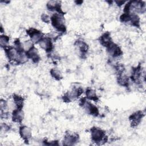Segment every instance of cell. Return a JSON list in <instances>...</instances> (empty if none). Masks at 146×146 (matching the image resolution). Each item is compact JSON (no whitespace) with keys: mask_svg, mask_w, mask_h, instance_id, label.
I'll return each instance as SVG.
<instances>
[{"mask_svg":"<svg viewBox=\"0 0 146 146\" xmlns=\"http://www.w3.org/2000/svg\"><path fill=\"white\" fill-rule=\"evenodd\" d=\"M51 21L52 26L59 31H64V21L63 16L60 14H55L51 18Z\"/></svg>","mask_w":146,"mask_h":146,"instance_id":"6da1fadb","label":"cell"},{"mask_svg":"<svg viewBox=\"0 0 146 146\" xmlns=\"http://www.w3.org/2000/svg\"><path fill=\"white\" fill-rule=\"evenodd\" d=\"M91 137L94 141L98 143L105 140L106 135L104 132L98 128H92L91 129Z\"/></svg>","mask_w":146,"mask_h":146,"instance_id":"7a4b0ae2","label":"cell"},{"mask_svg":"<svg viewBox=\"0 0 146 146\" xmlns=\"http://www.w3.org/2000/svg\"><path fill=\"white\" fill-rule=\"evenodd\" d=\"M107 50L109 54L113 57H118L121 54V51L120 47L113 43L107 47Z\"/></svg>","mask_w":146,"mask_h":146,"instance_id":"3957f363","label":"cell"},{"mask_svg":"<svg viewBox=\"0 0 146 146\" xmlns=\"http://www.w3.org/2000/svg\"><path fill=\"white\" fill-rule=\"evenodd\" d=\"M39 46L47 51H50L52 48V44L50 38H42L38 42Z\"/></svg>","mask_w":146,"mask_h":146,"instance_id":"277c9868","label":"cell"},{"mask_svg":"<svg viewBox=\"0 0 146 146\" xmlns=\"http://www.w3.org/2000/svg\"><path fill=\"white\" fill-rule=\"evenodd\" d=\"M29 35L30 36L31 41L33 43L39 42L42 38V34L39 31L35 29H31L28 32Z\"/></svg>","mask_w":146,"mask_h":146,"instance_id":"5b68a950","label":"cell"},{"mask_svg":"<svg viewBox=\"0 0 146 146\" xmlns=\"http://www.w3.org/2000/svg\"><path fill=\"white\" fill-rule=\"evenodd\" d=\"M143 114L141 111H137L133 113L129 117L132 126L133 127L137 126L141 121V120L143 118Z\"/></svg>","mask_w":146,"mask_h":146,"instance_id":"8992f818","label":"cell"},{"mask_svg":"<svg viewBox=\"0 0 146 146\" xmlns=\"http://www.w3.org/2000/svg\"><path fill=\"white\" fill-rule=\"evenodd\" d=\"M19 51L16 48L10 47L6 49V55L10 60L16 61Z\"/></svg>","mask_w":146,"mask_h":146,"instance_id":"52a82bcc","label":"cell"},{"mask_svg":"<svg viewBox=\"0 0 146 146\" xmlns=\"http://www.w3.org/2000/svg\"><path fill=\"white\" fill-rule=\"evenodd\" d=\"M23 117L24 113L21 108H17L14 110L12 115L13 120L14 121L19 123L23 119Z\"/></svg>","mask_w":146,"mask_h":146,"instance_id":"ba28073f","label":"cell"},{"mask_svg":"<svg viewBox=\"0 0 146 146\" xmlns=\"http://www.w3.org/2000/svg\"><path fill=\"white\" fill-rule=\"evenodd\" d=\"M19 133L21 137L24 140H29L31 136V129L27 126L21 127L19 129Z\"/></svg>","mask_w":146,"mask_h":146,"instance_id":"9c48e42d","label":"cell"},{"mask_svg":"<svg viewBox=\"0 0 146 146\" xmlns=\"http://www.w3.org/2000/svg\"><path fill=\"white\" fill-rule=\"evenodd\" d=\"M26 54L28 58L31 59V60H33L35 62H37L39 60L40 58L38 52L37 51V49H36L34 47H33L29 51H27Z\"/></svg>","mask_w":146,"mask_h":146,"instance_id":"30bf717a","label":"cell"},{"mask_svg":"<svg viewBox=\"0 0 146 146\" xmlns=\"http://www.w3.org/2000/svg\"><path fill=\"white\" fill-rule=\"evenodd\" d=\"M100 42L102 45L106 47L109 46L112 42L111 38L108 33L104 34L100 38Z\"/></svg>","mask_w":146,"mask_h":146,"instance_id":"8fae6325","label":"cell"},{"mask_svg":"<svg viewBox=\"0 0 146 146\" xmlns=\"http://www.w3.org/2000/svg\"><path fill=\"white\" fill-rule=\"evenodd\" d=\"M77 141V137L72 135H66L63 140V144L65 145H72Z\"/></svg>","mask_w":146,"mask_h":146,"instance_id":"7c38bea8","label":"cell"},{"mask_svg":"<svg viewBox=\"0 0 146 146\" xmlns=\"http://www.w3.org/2000/svg\"><path fill=\"white\" fill-rule=\"evenodd\" d=\"M13 101L14 104L15 106H17V108H21L23 103V98L20 95H14L13 96Z\"/></svg>","mask_w":146,"mask_h":146,"instance_id":"4fadbf2b","label":"cell"},{"mask_svg":"<svg viewBox=\"0 0 146 146\" xmlns=\"http://www.w3.org/2000/svg\"><path fill=\"white\" fill-rule=\"evenodd\" d=\"M86 96L88 99L91 100L96 101V100L97 99V96H96V92L94 90L92 89H87L86 90Z\"/></svg>","mask_w":146,"mask_h":146,"instance_id":"5bb4252c","label":"cell"},{"mask_svg":"<svg viewBox=\"0 0 146 146\" xmlns=\"http://www.w3.org/2000/svg\"><path fill=\"white\" fill-rule=\"evenodd\" d=\"M9 41V38L6 35H1L0 37V44L2 47L5 48L7 46Z\"/></svg>","mask_w":146,"mask_h":146,"instance_id":"9a60e30c","label":"cell"},{"mask_svg":"<svg viewBox=\"0 0 146 146\" xmlns=\"http://www.w3.org/2000/svg\"><path fill=\"white\" fill-rule=\"evenodd\" d=\"M51 74L53 78L58 80L60 79L62 77V74L60 72V71L56 68H54L51 70Z\"/></svg>","mask_w":146,"mask_h":146,"instance_id":"2e32d148","label":"cell"},{"mask_svg":"<svg viewBox=\"0 0 146 146\" xmlns=\"http://www.w3.org/2000/svg\"><path fill=\"white\" fill-rule=\"evenodd\" d=\"M42 19L44 21V22H48V21H50V18L48 17V15H43L42 16Z\"/></svg>","mask_w":146,"mask_h":146,"instance_id":"e0dca14e","label":"cell"}]
</instances>
